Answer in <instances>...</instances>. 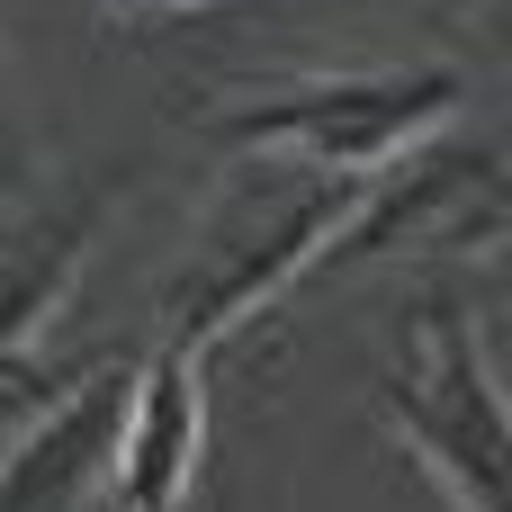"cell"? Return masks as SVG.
I'll return each mask as SVG.
<instances>
[{
  "mask_svg": "<svg viewBox=\"0 0 512 512\" xmlns=\"http://www.w3.org/2000/svg\"><path fill=\"white\" fill-rule=\"evenodd\" d=\"M396 432L432 459V477L459 495V512H504V387L486 369V342L459 297H423L405 360L387 369Z\"/></svg>",
  "mask_w": 512,
  "mask_h": 512,
  "instance_id": "cell-3",
  "label": "cell"
},
{
  "mask_svg": "<svg viewBox=\"0 0 512 512\" xmlns=\"http://www.w3.org/2000/svg\"><path fill=\"white\" fill-rule=\"evenodd\" d=\"M99 369H117V351L90 360H36V351H0V423H45L63 396H81Z\"/></svg>",
  "mask_w": 512,
  "mask_h": 512,
  "instance_id": "cell-6",
  "label": "cell"
},
{
  "mask_svg": "<svg viewBox=\"0 0 512 512\" xmlns=\"http://www.w3.org/2000/svg\"><path fill=\"white\" fill-rule=\"evenodd\" d=\"M117 414H126V360L99 369L90 396H72L63 414H45L27 432V450L0 468V512H72L81 468L108 459V441H117Z\"/></svg>",
  "mask_w": 512,
  "mask_h": 512,
  "instance_id": "cell-5",
  "label": "cell"
},
{
  "mask_svg": "<svg viewBox=\"0 0 512 512\" xmlns=\"http://www.w3.org/2000/svg\"><path fill=\"white\" fill-rule=\"evenodd\" d=\"M468 99V81L450 63H396V72H306V81H270L261 99L216 117L225 153H297L324 162L342 180H369L405 153H423V135Z\"/></svg>",
  "mask_w": 512,
  "mask_h": 512,
  "instance_id": "cell-1",
  "label": "cell"
},
{
  "mask_svg": "<svg viewBox=\"0 0 512 512\" xmlns=\"http://www.w3.org/2000/svg\"><path fill=\"white\" fill-rule=\"evenodd\" d=\"M360 189H369V180L324 171V180H288V189L270 180V189L234 198V207L207 225V243L180 261V279H171V315H162V342L207 351V342H225L243 315H261L297 270H324V252H333L342 216L360 207Z\"/></svg>",
  "mask_w": 512,
  "mask_h": 512,
  "instance_id": "cell-2",
  "label": "cell"
},
{
  "mask_svg": "<svg viewBox=\"0 0 512 512\" xmlns=\"http://www.w3.org/2000/svg\"><path fill=\"white\" fill-rule=\"evenodd\" d=\"M117 9H207V0H117Z\"/></svg>",
  "mask_w": 512,
  "mask_h": 512,
  "instance_id": "cell-7",
  "label": "cell"
},
{
  "mask_svg": "<svg viewBox=\"0 0 512 512\" xmlns=\"http://www.w3.org/2000/svg\"><path fill=\"white\" fill-rule=\"evenodd\" d=\"M207 450V396H198V351L162 342L153 369L126 387L117 441H108V504L117 512H180Z\"/></svg>",
  "mask_w": 512,
  "mask_h": 512,
  "instance_id": "cell-4",
  "label": "cell"
}]
</instances>
